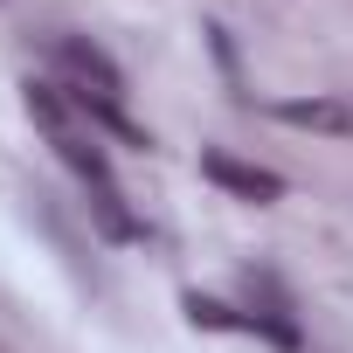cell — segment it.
Returning a JSON list of instances; mask_svg holds the SVG:
<instances>
[{
  "instance_id": "4",
  "label": "cell",
  "mask_w": 353,
  "mask_h": 353,
  "mask_svg": "<svg viewBox=\"0 0 353 353\" xmlns=\"http://www.w3.org/2000/svg\"><path fill=\"white\" fill-rule=\"evenodd\" d=\"M201 173L215 188H229V194H243V201H277L284 194V181L270 166H250V159H229V152H201Z\"/></svg>"
},
{
  "instance_id": "2",
  "label": "cell",
  "mask_w": 353,
  "mask_h": 353,
  "mask_svg": "<svg viewBox=\"0 0 353 353\" xmlns=\"http://www.w3.org/2000/svg\"><path fill=\"white\" fill-rule=\"evenodd\" d=\"M56 63H63V77H70V97H104V104L125 97V77H118V63H111L97 42L63 35V42H56Z\"/></svg>"
},
{
  "instance_id": "5",
  "label": "cell",
  "mask_w": 353,
  "mask_h": 353,
  "mask_svg": "<svg viewBox=\"0 0 353 353\" xmlns=\"http://www.w3.org/2000/svg\"><path fill=\"white\" fill-rule=\"evenodd\" d=\"M83 194H90V222H97L111 243H139V222H132V208H125L118 188H83Z\"/></svg>"
},
{
  "instance_id": "3",
  "label": "cell",
  "mask_w": 353,
  "mask_h": 353,
  "mask_svg": "<svg viewBox=\"0 0 353 353\" xmlns=\"http://www.w3.org/2000/svg\"><path fill=\"white\" fill-rule=\"evenodd\" d=\"M270 118H277V125H298V132L353 139V97H277Z\"/></svg>"
},
{
  "instance_id": "6",
  "label": "cell",
  "mask_w": 353,
  "mask_h": 353,
  "mask_svg": "<svg viewBox=\"0 0 353 353\" xmlns=\"http://www.w3.org/2000/svg\"><path fill=\"white\" fill-rule=\"evenodd\" d=\"M188 319L208 325V332H243V312L222 305V298H201V291H188Z\"/></svg>"
},
{
  "instance_id": "1",
  "label": "cell",
  "mask_w": 353,
  "mask_h": 353,
  "mask_svg": "<svg viewBox=\"0 0 353 353\" xmlns=\"http://www.w3.org/2000/svg\"><path fill=\"white\" fill-rule=\"evenodd\" d=\"M21 104H28V118L49 132V145L63 152V166L77 173L83 188H111V159H104V145H97V132H90V118L77 111V97L70 90H56V83H21Z\"/></svg>"
}]
</instances>
